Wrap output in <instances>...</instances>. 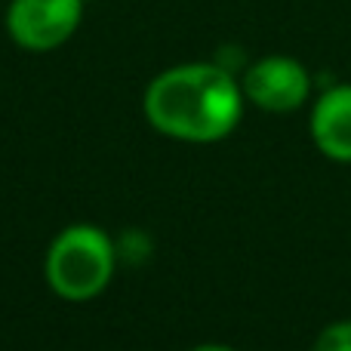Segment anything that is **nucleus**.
Here are the masks:
<instances>
[{"mask_svg":"<svg viewBox=\"0 0 351 351\" xmlns=\"http://www.w3.org/2000/svg\"><path fill=\"white\" fill-rule=\"evenodd\" d=\"M243 114V90L222 65H176L145 90V117L158 133L179 142H219Z\"/></svg>","mask_w":351,"mask_h":351,"instance_id":"1","label":"nucleus"},{"mask_svg":"<svg viewBox=\"0 0 351 351\" xmlns=\"http://www.w3.org/2000/svg\"><path fill=\"white\" fill-rule=\"evenodd\" d=\"M117 250L96 225H71L59 231L47 250V280L68 302H86L108 287Z\"/></svg>","mask_w":351,"mask_h":351,"instance_id":"2","label":"nucleus"},{"mask_svg":"<svg viewBox=\"0 0 351 351\" xmlns=\"http://www.w3.org/2000/svg\"><path fill=\"white\" fill-rule=\"evenodd\" d=\"M84 0H12L6 10V31L22 49L47 53L77 31Z\"/></svg>","mask_w":351,"mask_h":351,"instance_id":"3","label":"nucleus"},{"mask_svg":"<svg viewBox=\"0 0 351 351\" xmlns=\"http://www.w3.org/2000/svg\"><path fill=\"white\" fill-rule=\"evenodd\" d=\"M241 90L262 111L290 114V111L305 105L311 90V77L302 62L290 59V56H265V59H259L256 65L247 68Z\"/></svg>","mask_w":351,"mask_h":351,"instance_id":"4","label":"nucleus"},{"mask_svg":"<svg viewBox=\"0 0 351 351\" xmlns=\"http://www.w3.org/2000/svg\"><path fill=\"white\" fill-rule=\"evenodd\" d=\"M311 139L330 160L351 164V84L333 86L311 111Z\"/></svg>","mask_w":351,"mask_h":351,"instance_id":"5","label":"nucleus"},{"mask_svg":"<svg viewBox=\"0 0 351 351\" xmlns=\"http://www.w3.org/2000/svg\"><path fill=\"white\" fill-rule=\"evenodd\" d=\"M315 351H351V321L324 327L315 342Z\"/></svg>","mask_w":351,"mask_h":351,"instance_id":"6","label":"nucleus"},{"mask_svg":"<svg viewBox=\"0 0 351 351\" xmlns=\"http://www.w3.org/2000/svg\"><path fill=\"white\" fill-rule=\"evenodd\" d=\"M191 351H234V348H228V346H197Z\"/></svg>","mask_w":351,"mask_h":351,"instance_id":"7","label":"nucleus"}]
</instances>
